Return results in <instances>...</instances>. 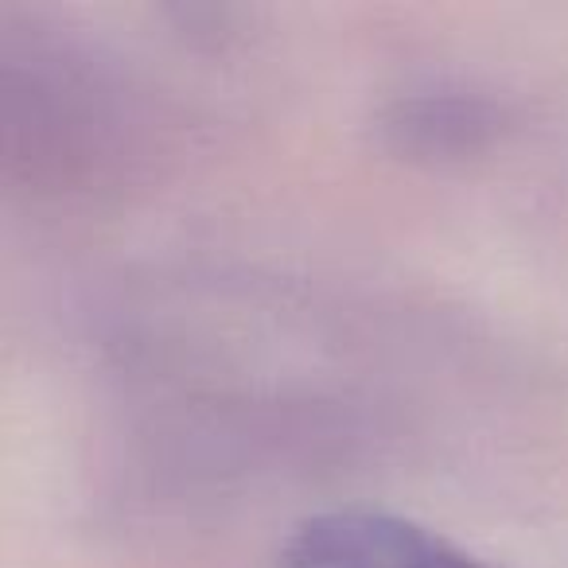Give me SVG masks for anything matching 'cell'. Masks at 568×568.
I'll return each instance as SVG.
<instances>
[{
    "label": "cell",
    "mask_w": 568,
    "mask_h": 568,
    "mask_svg": "<svg viewBox=\"0 0 568 568\" xmlns=\"http://www.w3.org/2000/svg\"><path fill=\"white\" fill-rule=\"evenodd\" d=\"M133 90L59 43H4V152L36 187H110L144 156Z\"/></svg>",
    "instance_id": "cell-1"
},
{
    "label": "cell",
    "mask_w": 568,
    "mask_h": 568,
    "mask_svg": "<svg viewBox=\"0 0 568 568\" xmlns=\"http://www.w3.org/2000/svg\"><path fill=\"white\" fill-rule=\"evenodd\" d=\"M281 568H498L436 529L374 506H339L296 521Z\"/></svg>",
    "instance_id": "cell-2"
},
{
    "label": "cell",
    "mask_w": 568,
    "mask_h": 568,
    "mask_svg": "<svg viewBox=\"0 0 568 568\" xmlns=\"http://www.w3.org/2000/svg\"><path fill=\"white\" fill-rule=\"evenodd\" d=\"M498 110L467 94H420L397 102L389 118L397 149L413 156H459L475 152L495 136Z\"/></svg>",
    "instance_id": "cell-3"
}]
</instances>
